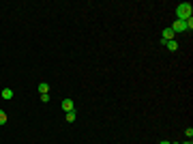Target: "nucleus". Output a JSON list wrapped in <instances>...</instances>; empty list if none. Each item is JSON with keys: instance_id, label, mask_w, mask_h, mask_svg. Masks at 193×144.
I'll use <instances>...</instances> for the list:
<instances>
[{"instance_id": "obj_1", "label": "nucleus", "mask_w": 193, "mask_h": 144, "mask_svg": "<svg viewBox=\"0 0 193 144\" xmlns=\"http://www.w3.org/2000/svg\"><path fill=\"white\" fill-rule=\"evenodd\" d=\"M191 13H193V9H191L189 2H180L176 7V19H180V22H187L191 17Z\"/></svg>"}, {"instance_id": "obj_2", "label": "nucleus", "mask_w": 193, "mask_h": 144, "mask_svg": "<svg viewBox=\"0 0 193 144\" xmlns=\"http://www.w3.org/2000/svg\"><path fill=\"white\" fill-rule=\"evenodd\" d=\"M170 28L174 30V35H176V32H185V30H187V24H185V22H180V19H176Z\"/></svg>"}, {"instance_id": "obj_3", "label": "nucleus", "mask_w": 193, "mask_h": 144, "mask_svg": "<svg viewBox=\"0 0 193 144\" xmlns=\"http://www.w3.org/2000/svg\"><path fill=\"white\" fill-rule=\"evenodd\" d=\"M167 41H174V30L170 26L163 28V43H167Z\"/></svg>"}, {"instance_id": "obj_4", "label": "nucleus", "mask_w": 193, "mask_h": 144, "mask_svg": "<svg viewBox=\"0 0 193 144\" xmlns=\"http://www.w3.org/2000/svg\"><path fill=\"white\" fill-rule=\"evenodd\" d=\"M62 110L64 112H75V103L71 99H62Z\"/></svg>"}, {"instance_id": "obj_5", "label": "nucleus", "mask_w": 193, "mask_h": 144, "mask_svg": "<svg viewBox=\"0 0 193 144\" xmlns=\"http://www.w3.org/2000/svg\"><path fill=\"white\" fill-rule=\"evenodd\" d=\"M2 99H7V101L13 99V90H11V88H5V90H2Z\"/></svg>"}, {"instance_id": "obj_6", "label": "nucleus", "mask_w": 193, "mask_h": 144, "mask_svg": "<svg viewBox=\"0 0 193 144\" xmlns=\"http://www.w3.org/2000/svg\"><path fill=\"white\" fill-rule=\"evenodd\" d=\"M7 121H9L7 112H5V110H0V125H7Z\"/></svg>"}, {"instance_id": "obj_7", "label": "nucleus", "mask_w": 193, "mask_h": 144, "mask_svg": "<svg viewBox=\"0 0 193 144\" xmlns=\"http://www.w3.org/2000/svg\"><path fill=\"white\" fill-rule=\"evenodd\" d=\"M75 112H67V123H75Z\"/></svg>"}, {"instance_id": "obj_8", "label": "nucleus", "mask_w": 193, "mask_h": 144, "mask_svg": "<svg viewBox=\"0 0 193 144\" xmlns=\"http://www.w3.org/2000/svg\"><path fill=\"white\" fill-rule=\"evenodd\" d=\"M47 90H50V86H47L45 82H41V84H39V92H41V95H45Z\"/></svg>"}, {"instance_id": "obj_9", "label": "nucleus", "mask_w": 193, "mask_h": 144, "mask_svg": "<svg viewBox=\"0 0 193 144\" xmlns=\"http://www.w3.org/2000/svg\"><path fill=\"white\" fill-rule=\"evenodd\" d=\"M165 45H167V47H170V50H172V52H176V50H178V43H176V41H167Z\"/></svg>"}, {"instance_id": "obj_10", "label": "nucleus", "mask_w": 193, "mask_h": 144, "mask_svg": "<svg viewBox=\"0 0 193 144\" xmlns=\"http://www.w3.org/2000/svg\"><path fill=\"white\" fill-rule=\"evenodd\" d=\"M185 24H187V30H191V28H193V17H189Z\"/></svg>"}, {"instance_id": "obj_11", "label": "nucleus", "mask_w": 193, "mask_h": 144, "mask_svg": "<svg viewBox=\"0 0 193 144\" xmlns=\"http://www.w3.org/2000/svg\"><path fill=\"white\" fill-rule=\"evenodd\" d=\"M41 101H43V103H47V101H50V95H47V92H45V95H41Z\"/></svg>"}, {"instance_id": "obj_12", "label": "nucleus", "mask_w": 193, "mask_h": 144, "mask_svg": "<svg viewBox=\"0 0 193 144\" xmlns=\"http://www.w3.org/2000/svg\"><path fill=\"white\" fill-rule=\"evenodd\" d=\"M185 133H187V138L191 140V136H193V129H191V127H187V131H185Z\"/></svg>"}, {"instance_id": "obj_13", "label": "nucleus", "mask_w": 193, "mask_h": 144, "mask_svg": "<svg viewBox=\"0 0 193 144\" xmlns=\"http://www.w3.org/2000/svg\"><path fill=\"white\" fill-rule=\"evenodd\" d=\"M159 144H170V140H161V142H159Z\"/></svg>"}, {"instance_id": "obj_14", "label": "nucleus", "mask_w": 193, "mask_h": 144, "mask_svg": "<svg viewBox=\"0 0 193 144\" xmlns=\"http://www.w3.org/2000/svg\"><path fill=\"white\" fill-rule=\"evenodd\" d=\"M182 144H191V140H187V142H182Z\"/></svg>"}]
</instances>
